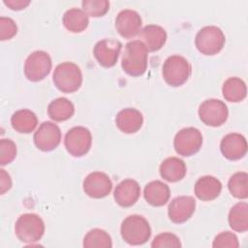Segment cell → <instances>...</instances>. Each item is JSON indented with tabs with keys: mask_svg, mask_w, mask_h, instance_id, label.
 Returning a JSON list of instances; mask_svg holds the SVG:
<instances>
[{
	"mask_svg": "<svg viewBox=\"0 0 248 248\" xmlns=\"http://www.w3.org/2000/svg\"><path fill=\"white\" fill-rule=\"evenodd\" d=\"M120 233L123 240L130 245H142L151 236L148 221L140 215H130L121 224Z\"/></svg>",
	"mask_w": 248,
	"mask_h": 248,
	"instance_id": "7a4b0ae2",
	"label": "cell"
},
{
	"mask_svg": "<svg viewBox=\"0 0 248 248\" xmlns=\"http://www.w3.org/2000/svg\"><path fill=\"white\" fill-rule=\"evenodd\" d=\"M15 232L17 238L24 243L39 241L45 233V223L35 213H25L18 217L15 225Z\"/></svg>",
	"mask_w": 248,
	"mask_h": 248,
	"instance_id": "5b68a950",
	"label": "cell"
},
{
	"mask_svg": "<svg viewBox=\"0 0 248 248\" xmlns=\"http://www.w3.org/2000/svg\"><path fill=\"white\" fill-rule=\"evenodd\" d=\"M62 21L65 28L73 33H80L84 31L89 23L88 16L83 10L78 8H72L66 11Z\"/></svg>",
	"mask_w": 248,
	"mask_h": 248,
	"instance_id": "cb8c5ba5",
	"label": "cell"
},
{
	"mask_svg": "<svg viewBox=\"0 0 248 248\" xmlns=\"http://www.w3.org/2000/svg\"><path fill=\"white\" fill-rule=\"evenodd\" d=\"M12 187V179L10 174L3 169L0 170V194L3 195Z\"/></svg>",
	"mask_w": 248,
	"mask_h": 248,
	"instance_id": "e575fe53",
	"label": "cell"
},
{
	"mask_svg": "<svg viewBox=\"0 0 248 248\" xmlns=\"http://www.w3.org/2000/svg\"><path fill=\"white\" fill-rule=\"evenodd\" d=\"M84 193L93 199H103L108 196L112 189V182L108 174L102 171H93L83 180Z\"/></svg>",
	"mask_w": 248,
	"mask_h": 248,
	"instance_id": "7c38bea8",
	"label": "cell"
},
{
	"mask_svg": "<svg viewBox=\"0 0 248 248\" xmlns=\"http://www.w3.org/2000/svg\"><path fill=\"white\" fill-rule=\"evenodd\" d=\"M84 248H110L112 241L110 235L104 230L92 229L83 238Z\"/></svg>",
	"mask_w": 248,
	"mask_h": 248,
	"instance_id": "83f0119b",
	"label": "cell"
},
{
	"mask_svg": "<svg viewBox=\"0 0 248 248\" xmlns=\"http://www.w3.org/2000/svg\"><path fill=\"white\" fill-rule=\"evenodd\" d=\"M143 197L150 205L162 206L169 202L170 190L166 183L160 180H154L147 183L144 187Z\"/></svg>",
	"mask_w": 248,
	"mask_h": 248,
	"instance_id": "44dd1931",
	"label": "cell"
},
{
	"mask_svg": "<svg viewBox=\"0 0 248 248\" xmlns=\"http://www.w3.org/2000/svg\"><path fill=\"white\" fill-rule=\"evenodd\" d=\"M152 248H164V247H181L180 240L178 236L171 232H163L154 237L151 242Z\"/></svg>",
	"mask_w": 248,
	"mask_h": 248,
	"instance_id": "1f68e13d",
	"label": "cell"
},
{
	"mask_svg": "<svg viewBox=\"0 0 248 248\" xmlns=\"http://www.w3.org/2000/svg\"><path fill=\"white\" fill-rule=\"evenodd\" d=\"M226 43L223 31L214 25L202 27L196 35L195 45L198 50L204 55H215L220 52Z\"/></svg>",
	"mask_w": 248,
	"mask_h": 248,
	"instance_id": "8992f818",
	"label": "cell"
},
{
	"mask_svg": "<svg viewBox=\"0 0 248 248\" xmlns=\"http://www.w3.org/2000/svg\"><path fill=\"white\" fill-rule=\"evenodd\" d=\"M51 66L52 62L49 54L43 50H36L25 60L24 75L30 81H41L48 76Z\"/></svg>",
	"mask_w": 248,
	"mask_h": 248,
	"instance_id": "52a82bcc",
	"label": "cell"
},
{
	"mask_svg": "<svg viewBox=\"0 0 248 248\" xmlns=\"http://www.w3.org/2000/svg\"><path fill=\"white\" fill-rule=\"evenodd\" d=\"M12 127L18 133L29 134L35 130L38 124L36 114L30 109L16 110L11 117Z\"/></svg>",
	"mask_w": 248,
	"mask_h": 248,
	"instance_id": "603a6c76",
	"label": "cell"
},
{
	"mask_svg": "<svg viewBox=\"0 0 248 248\" xmlns=\"http://www.w3.org/2000/svg\"><path fill=\"white\" fill-rule=\"evenodd\" d=\"M199 116L202 122L210 127H220L228 119L227 105L218 99L203 101L199 108Z\"/></svg>",
	"mask_w": 248,
	"mask_h": 248,
	"instance_id": "9c48e42d",
	"label": "cell"
},
{
	"mask_svg": "<svg viewBox=\"0 0 248 248\" xmlns=\"http://www.w3.org/2000/svg\"><path fill=\"white\" fill-rule=\"evenodd\" d=\"M229 225L238 232L248 231V204L245 202H240L234 204L229 212Z\"/></svg>",
	"mask_w": 248,
	"mask_h": 248,
	"instance_id": "4316f807",
	"label": "cell"
},
{
	"mask_svg": "<svg viewBox=\"0 0 248 248\" xmlns=\"http://www.w3.org/2000/svg\"><path fill=\"white\" fill-rule=\"evenodd\" d=\"M52 80L58 90L63 93H74L82 84L80 68L73 62H63L56 66L52 75Z\"/></svg>",
	"mask_w": 248,
	"mask_h": 248,
	"instance_id": "3957f363",
	"label": "cell"
},
{
	"mask_svg": "<svg viewBox=\"0 0 248 248\" xmlns=\"http://www.w3.org/2000/svg\"><path fill=\"white\" fill-rule=\"evenodd\" d=\"M222 183L212 175H204L199 178L195 184L196 197L203 202L215 200L221 193Z\"/></svg>",
	"mask_w": 248,
	"mask_h": 248,
	"instance_id": "d6986e66",
	"label": "cell"
},
{
	"mask_svg": "<svg viewBox=\"0 0 248 248\" xmlns=\"http://www.w3.org/2000/svg\"><path fill=\"white\" fill-rule=\"evenodd\" d=\"M17 33V26L16 22L6 16L0 17V40L6 41L12 39Z\"/></svg>",
	"mask_w": 248,
	"mask_h": 248,
	"instance_id": "836d02e7",
	"label": "cell"
},
{
	"mask_svg": "<svg viewBox=\"0 0 248 248\" xmlns=\"http://www.w3.org/2000/svg\"><path fill=\"white\" fill-rule=\"evenodd\" d=\"M196 209V201L191 196H179L174 198L168 207V216L174 224H182L188 221Z\"/></svg>",
	"mask_w": 248,
	"mask_h": 248,
	"instance_id": "9a60e30c",
	"label": "cell"
},
{
	"mask_svg": "<svg viewBox=\"0 0 248 248\" xmlns=\"http://www.w3.org/2000/svg\"><path fill=\"white\" fill-rule=\"evenodd\" d=\"M202 145V135L194 127L181 129L174 137L173 146L178 155L189 157L196 154Z\"/></svg>",
	"mask_w": 248,
	"mask_h": 248,
	"instance_id": "ba28073f",
	"label": "cell"
},
{
	"mask_svg": "<svg viewBox=\"0 0 248 248\" xmlns=\"http://www.w3.org/2000/svg\"><path fill=\"white\" fill-rule=\"evenodd\" d=\"M122 48V44L118 40L104 39L96 43L93 48V54L98 63L105 67H113Z\"/></svg>",
	"mask_w": 248,
	"mask_h": 248,
	"instance_id": "4fadbf2b",
	"label": "cell"
},
{
	"mask_svg": "<svg viewBox=\"0 0 248 248\" xmlns=\"http://www.w3.org/2000/svg\"><path fill=\"white\" fill-rule=\"evenodd\" d=\"M36 147L42 151L55 149L61 141L60 128L50 121L43 122L33 136Z\"/></svg>",
	"mask_w": 248,
	"mask_h": 248,
	"instance_id": "8fae6325",
	"label": "cell"
},
{
	"mask_svg": "<svg viewBox=\"0 0 248 248\" xmlns=\"http://www.w3.org/2000/svg\"><path fill=\"white\" fill-rule=\"evenodd\" d=\"M162 73L165 81L169 85L178 87L188 80L192 73V67L185 57L171 55L165 60Z\"/></svg>",
	"mask_w": 248,
	"mask_h": 248,
	"instance_id": "277c9868",
	"label": "cell"
},
{
	"mask_svg": "<svg viewBox=\"0 0 248 248\" xmlns=\"http://www.w3.org/2000/svg\"><path fill=\"white\" fill-rule=\"evenodd\" d=\"M148 50L140 40L127 43L122 54L121 67L132 77L142 76L147 70Z\"/></svg>",
	"mask_w": 248,
	"mask_h": 248,
	"instance_id": "6da1fadb",
	"label": "cell"
},
{
	"mask_svg": "<svg viewBox=\"0 0 248 248\" xmlns=\"http://www.w3.org/2000/svg\"><path fill=\"white\" fill-rule=\"evenodd\" d=\"M47 113L52 120L62 122L70 119L74 115L75 107L70 100L60 97L49 103L47 107Z\"/></svg>",
	"mask_w": 248,
	"mask_h": 248,
	"instance_id": "d4e9b609",
	"label": "cell"
},
{
	"mask_svg": "<svg viewBox=\"0 0 248 248\" xmlns=\"http://www.w3.org/2000/svg\"><path fill=\"white\" fill-rule=\"evenodd\" d=\"M230 193L236 199L245 200L248 198V174L245 171L235 172L228 182Z\"/></svg>",
	"mask_w": 248,
	"mask_h": 248,
	"instance_id": "f1b7e54d",
	"label": "cell"
},
{
	"mask_svg": "<svg viewBox=\"0 0 248 248\" xmlns=\"http://www.w3.org/2000/svg\"><path fill=\"white\" fill-rule=\"evenodd\" d=\"M220 150L228 160H239L247 153L246 139L238 133H230L222 139Z\"/></svg>",
	"mask_w": 248,
	"mask_h": 248,
	"instance_id": "2e32d148",
	"label": "cell"
},
{
	"mask_svg": "<svg viewBox=\"0 0 248 248\" xmlns=\"http://www.w3.org/2000/svg\"><path fill=\"white\" fill-rule=\"evenodd\" d=\"M239 242L237 236L231 232H223L217 234L213 240L212 247L214 248H237Z\"/></svg>",
	"mask_w": 248,
	"mask_h": 248,
	"instance_id": "d6a6232c",
	"label": "cell"
},
{
	"mask_svg": "<svg viewBox=\"0 0 248 248\" xmlns=\"http://www.w3.org/2000/svg\"><path fill=\"white\" fill-rule=\"evenodd\" d=\"M142 20L140 14L134 10L126 9L118 13L115 18V28L119 35L126 39L136 37L141 28Z\"/></svg>",
	"mask_w": 248,
	"mask_h": 248,
	"instance_id": "5bb4252c",
	"label": "cell"
},
{
	"mask_svg": "<svg viewBox=\"0 0 248 248\" xmlns=\"http://www.w3.org/2000/svg\"><path fill=\"white\" fill-rule=\"evenodd\" d=\"M160 175L168 182H177L184 178L187 172L186 164L177 157L165 159L159 168Z\"/></svg>",
	"mask_w": 248,
	"mask_h": 248,
	"instance_id": "7402d4cb",
	"label": "cell"
},
{
	"mask_svg": "<svg viewBox=\"0 0 248 248\" xmlns=\"http://www.w3.org/2000/svg\"><path fill=\"white\" fill-rule=\"evenodd\" d=\"M222 93L226 101L232 103L241 102L247 95L246 84L239 78H229L223 84Z\"/></svg>",
	"mask_w": 248,
	"mask_h": 248,
	"instance_id": "484cf974",
	"label": "cell"
},
{
	"mask_svg": "<svg viewBox=\"0 0 248 248\" xmlns=\"http://www.w3.org/2000/svg\"><path fill=\"white\" fill-rule=\"evenodd\" d=\"M3 3L8 6L11 10L20 11L25 9L31 2L29 0H4Z\"/></svg>",
	"mask_w": 248,
	"mask_h": 248,
	"instance_id": "d590c367",
	"label": "cell"
},
{
	"mask_svg": "<svg viewBox=\"0 0 248 248\" xmlns=\"http://www.w3.org/2000/svg\"><path fill=\"white\" fill-rule=\"evenodd\" d=\"M143 117L140 110L127 108L120 110L115 117L117 128L125 134L137 133L142 126Z\"/></svg>",
	"mask_w": 248,
	"mask_h": 248,
	"instance_id": "ac0fdd59",
	"label": "cell"
},
{
	"mask_svg": "<svg viewBox=\"0 0 248 248\" xmlns=\"http://www.w3.org/2000/svg\"><path fill=\"white\" fill-rule=\"evenodd\" d=\"M140 196V184L131 178H127L118 183L114 189L113 198L115 202L122 207L134 205Z\"/></svg>",
	"mask_w": 248,
	"mask_h": 248,
	"instance_id": "e0dca14e",
	"label": "cell"
},
{
	"mask_svg": "<svg viewBox=\"0 0 248 248\" xmlns=\"http://www.w3.org/2000/svg\"><path fill=\"white\" fill-rule=\"evenodd\" d=\"M81 6L85 14L93 17L103 16L109 10V2L108 0H84Z\"/></svg>",
	"mask_w": 248,
	"mask_h": 248,
	"instance_id": "f546056e",
	"label": "cell"
},
{
	"mask_svg": "<svg viewBox=\"0 0 248 248\" xmlns=\"http://www.w3.org/2000/svg\"><path fill=\"white\" fill-rule=\"evenodd\" d=\"M91 143V133L83 126L73 127L65 135L64 145L67 151L74 157L85 155L90 150Z\"/></svg>",
	"mask_w": 248,
	"mask_h": 248,
	"instance_id": "30bf717a",
	"label": "cell"
},
{
	"mask_svg": "<svg viewBox=\"0 0 248 248\" xmlns=\"http://www.w3.org/2000/svg\"><path fill=\"white\" fill-rule=\"evenodd\" d=\"M16 156V145L10 139L0 140V165L5 166L14 161Z\"/></svg>",
	"mask_w": 248,
	"mask_h": 248,
	"instance_id": "4dcf8cb0",
	"label": "cell"
},
{
	"mask_svg": "<svg viewBox=\"0 0 248 248\" xmlns=\"http://www.w3.org/2000/svg\"><path fill=\"white\" fill-rule=\"evenodd\" d=\"M140 38L148 51H158L163 47L167 41L165 29L156 24H149L140 30Z\"/></svg>",
	"mask_w": 248,
	"mask_h": 248,
	"instance_id": "ffe728a7",
	"label": "cell"
}]
</instances>
